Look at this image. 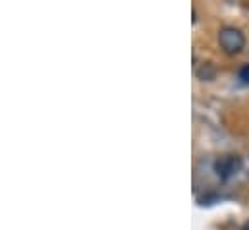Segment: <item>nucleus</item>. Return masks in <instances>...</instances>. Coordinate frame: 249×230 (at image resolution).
I'll list each match as a JSON object with an SVG mask.
<instances>
[{"instance_id": "7ed1b4c3", "label": "nucleus", "mask_w": 249, "mask_h": 230, "mask_svg": "<svg viewBox=\"0 0 249 230\" xmlns=\"http://www.w3.org/2000/svg\"><path fill=\"white\" fill-rule=\"evenodd\" d=\"M214 74H216V70H214L213 64H203V66L197 70V76H199L203 81H213V79H214Z\"/></svg>"}, {"instance_id": "f257e3e1", "label": "nucleus", "mask_w": 249, "mask_h": 230, "mask_svg": "<svg viewBox=\"0 0 249 230\" xmlns=\"http://www.w3.org/2000/svg\"><path fill=\"white\" fill-rule=\"evenodd\" d=\"M218 43H220V47H222L224 53L238 55L246 47V35L240 29H236V27H224L218 33Z\"/></svg>"}, {"instance_id": "20e7f679", "label": "nucleus", "mask_w": 249, "mask_h": 230, "mask_svg": "<svg viewBox=\"0 0 249 230\" xmlns=\"http://www.w3.org/2000/svg\"><path fill=\"white\" fill-rule=\"evenodd\" d=\"M238 79L242 85H249V64H244L238 72Z\"/></svg>"}, {"instance_id": "f03ea898", "label": "nucleus", "mask_w": 249, "mask_h": 230, "mask_svg": "<svg viewBox=\"0 0 249 230\" xmlns=\"http://www.w3.org/2000/svg\"><path fill=\"white\" fill-rule=\"evenodd\" d=\"M240 167H242V161L236 155H224V157L214 161V172L218 174L222 180L232 178L234 174L240 171Z\"/></svg>"}, {"instance_id": "39448f33", "label": "nucleus", "mask_w": 249, "mask_h": 230, "mask_svg": "<svg viewBox=\"0 0 249 230\" xmlns=\"http://www.w3.org/2000/svg\"><path fill=\"white\" fill-rule=\"evenodd\" d=\"M244 230H249V221L246 223V227H244Z\"/></svg>"}]
</instances>
